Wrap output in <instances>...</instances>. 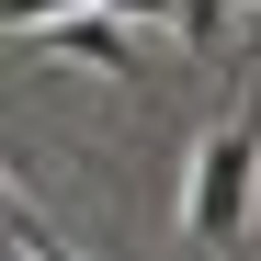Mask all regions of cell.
<instances>
[{
  "label": "cell",
  "instance_id": "obj_4",
  "mask_svg": "<svg viewBox=\"0 0 261 261\" xmlns=\"http://www.w3.org/2000/svg\"><path fill=\"white\" fill-rule=\"evenodd\" d=\"M0 12H12V34H46V23L68 12V0H0Z\"/></svg>",
  "mask_w": 261,
  "mask_h": 261
},
{
  "label": "cell",
  "instance_id": "obj_1",
  "mask_svg": "<svg viewBox=\"0 0 261 261\" xmlns=\"http://www.w3.org/2000/svg\"><path fill=\"white\" fill-rule=\"evenodd\" d=\"M250 170H261V114L239 102V114L193 148V182H182V239H193V250H227V239L250 227Z\"/></svg>",
  "mask_w": 261,
  "mask_h": 261
},
{
  "label": "cell",
  "instance_id": "obj_2",
  "mask_svg": "<svg viewBox=\"0 0 261 261\" xmlns=\"http://www.w3.org/2000/svg\"><path fill=\"white\" fill-rule=\"evenodd\" d=\"M46 34H57V46H68L80 68H114V80L137 68V34H125V23H46Z\"/></svg>",
  "mask_w": 261,
  "mask_h": 261
},
{
  "label": "cell",
  "instance_id": "obj_5",
  "mask_svg": "<svg viewBox=\"0 0 261 261\" xmlns=\"http://www.w3.org/2000/svg\"><path fill=\"white\" fill-rule=\"evenodd\" d=\"M114 12H137V23H148V12H182V0H114Z\"/></svg>",
  "mask_w": 261,
  "mask_h": 261
},
{
  "label": "cell",
  "instance_id": "obj_3",
  "mask_svg": "<svg viewBox=\"0 0 261 261\" xmlns=\"http://www.w3.org/2000/svg\"><path fill=\"white\" fill-rule=\"evenodd\" d=\"M227 12H239V0H182V12H170V23H182L193 46H216V34H227Z\"/></svg>",
  "mask_w": 261,
  "mask_h": 261
}]
</instances>
